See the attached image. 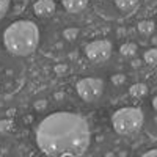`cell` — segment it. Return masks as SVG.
I'll list each match as a JSON object with an SVG mask.
<instances>
[{"label": "cell", "instance_id": "cell-12", "mask_svg": "<svg viewBox=\"0 0 157 157\" xmlns=\"http://www.w3.org/2000/svg\"><path fill=\"white\" fill-rule=\"evenodd\" d=\"M143 60H145V63H148V64L157 66V47L148 49L145 54H143Z\"/></svg>", "mask_w": 157, "mask_h": 157}, {"label": "cell", "instance_id": "cell-5", "mask_svg": "<svg viewBox=\"0 0 157 157\" xmlns=\"http://www.w3.org/2000/svg\"><path fill=\"white\" fill-rule=\"evenodd\" d=\"M113 46L109 39H94L85 46V55L91 63H104L112 57Z\"/></svg>", "mask_w": 157, "mask_h": 157}, {"label": "cell", "instance_id": "cell-6", "mask_svg": "<svg viewBox=\"0 0 157 157\" xmlns=\"http://www.w3.org/2000/svg\"><path fill=\"white\" fill-rule=\"evenodd\" d=\"M57 10V5L54 0H38L33 5V11L38 17H50L54 16V13Z\"/></svg>", "mask_w": 157, "mask_h": 157}, {"label": "cell", "instance_id": "cell-10", "mask_svg": "<svg viewBox=\"0 0 157 157\" xmlns=\"http://www.w3.org/2000/svg\"><path fill=\"white\" fill-rule=\"evenodd\" d=\"M154 29H155V25H154V22L152 21H141V22H138V25H137V32L141 35V36H149L151 33H154Z\"/></svg>", "mask_w": 157, "mask_h": 157}, {"label": "cell", "instance_id": "cell-14", "mask_svg": "<svg viewBox=\"0 0 157 157\" xmlns=\"http://www.w3.org/2000/svg\"><path fill=\"white\" fill-rule=\"evenodd\" d=\"M8 10H10V2L8 0H0V21L6 16Z\"/></svg>", "mask_w": 157, "mask_h": 157}, {"label": "cell", "instance_id": "cell-9", "mask_svg": "<svg viewBox=\"0 0 157 157\" xmlns=\"http://www.w3.org/2000/svg\"><path fill=\"white\" fill-rule=\"evenodd\" d=\"M129 94L135 99H141L148 94V86L145 83H134L129 88Z\"/></svg>", "mask_w": 157, "mask_h": 157}, {"label": "cell", "instance_id": "cell-2", "mask_svg": "<svg viewBox=\"0 0 157 157\" xmlns=\"http://www.w3.org/2000/svg\"><path fill=\"white\" fill-rule=\"evenodd\" d=\"M39 44L38 25L32 21L21 19L10 24L3 32V46L14 57L32 55Z\"/></svg>", "mask_w": 157, "mask_h": 157}, {"label": "cell", "instance_id": "cell-13", "mask_svg": "<svg viewBox=\"0 0 157 157\" xmlns=\"http://www.w3.org/2000/svg\"><path fill=\"white\" fill-rule=\"evenodd\" d=\"M77 35H78V30L77 29H66L63 32V36L68 39V41H74V39L77 38Z\"/></svg>", "mask_w": 157, "mask_h": 157}, {"label": "cell", "instance_id": "cell-1", "mask_svg": "<svg viewBox=\"0 0 157 157\" xmlns=\"http://www.w3.org/2000/svg\"><path fill=\"white\" fill-rule=\"evenodd\" d=\"M36 145L50 157H78L91 140V129L82 115L55 112L43 118L36 126Z\"/></svg>", "mask_w": 157, "mask_h": 157}, {"label": "cell", "instance_id": "cell-11", "mask_svg": "<svg viewBox=\"0 0 157 157\" xmlns=\"http://www.w3.org/2000/svg\"><path fill=\"white\" fill-rule=\"evenodd\" d=\"M137 44L135 43H126V44H123L121 47H120V54L123 55V57H126V58H130V57H134L135 54H137Z\"/></svg>", "mask_w": 157, "mask_h": 157}, {"label": "cell", "instance_id": "cell-8", "mask_svg": "<svg viewBox=\"0 0 157 157\" xmlns=\"http://www.w3.org/2000/svg\"><path fill=\"white\" fill-rule=\"evenodd\" d=\"M116 6L124 14H132L138 8V2L137 0H116Z\"/></svg>", "mask_w": 157, "mask_h": 157}, {"label": "cell", "instance_id": "cell-17", "mask_svg": "<svg viewBox=\"0 0 157 157\" xmlns=\"http://www.w3.org/2000/svg\"><path fill=\"white\" fill-rule=\"evenodd\" d=\"M152 109L157 112V96H154V98H152Z\"/></svg>", "mask_w": 157, "mask_h": 157}, {"label": "cell", "instance_id": "cell-7", "mask_svg": "<svg viewBox=\"0 0 157 157\" xmlns=\"http://www.w3.org/2000/svg\"><path fill=\"white\" fill-rule=\"evenodd\" d=\"M60 2L66 13H69V14H78V13H82L88 6L90 0H60Z\"/></svg>", "mask_w": 157, "mask_h": 157}, {"label": "cell", "instance_id": "cell-16", "mask_svg": "<svg viewBox=\"0 0 157 157\" xmlns=\"http://www.w3.org/2000/svg\"><path fill=\"white\" fill-rule=\"evenodd\" d=\"M143 157H157V148H155V149H151V151H148V152H145V154H143Z\"/></svg>", "mask_w": 157, "mask_h": 157}, {"label": "cell", "instance_id": "cell-3", "mask_svg": "<svg viewBox=\"0 0 157 157\" xmlns=\"http://www.w3.org/2000/svg\"><path fill=\"white\" fill-rule=\"evenodd\" d=\"M145 115L137 107H123L112 116V126L120 135H134L143 127Z\"/></svg>", "mask_w": 157, "mask_h": 157}, {"label": "cell", "instance_id": "cell-4", "mask_svg": "<svg viewBox=\"0 0 157 157\" xmlns=\"http://www.w3.org/2000/svg\"><path fill=\"white\" fill-rule=\"evenodd\" d=\"M78 98L85 102H96L104 94V80L99 77H83L75 83Z\"/></svg>", "mask_w": 157, "mask_h": 157}, {"label": "cell", "instance_id": "cell-15", "mask_svg": "<svg viewBox=\"0 0 157 157\" xmlns=\"http://www.w3.org/2000/svg\"><path fill=\"white\" fill-rule=\"evenodd\" d=\"M124 80H126V77H124L123 74H116V75L112 77V82H113L115 85H121V83H124Z\"/></svg>", "mask_w": 157, "mask_h": 157}, {"label": "cell", "instance_id": "cell-18", "mask_svg": "<svg viewBox=\"0 0 157 157\" xmlns=\"http://www.w3.org/2000/svg\"><path fill=\"white\" fill-rule=\"evenodd\" d=\"M0 82H2V78H0Z\"/></svg>", "mask_w": 157, "mask_h": 157}]
</instances>
